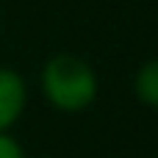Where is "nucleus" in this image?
I'll use <instances>...</instances> for the list:
<instances>
[{
    "mask_svg": "<svg viewBox=\"0 0 158 158\" xmlns=\"http://www.w3.org/2000/svg\"><path fill=\"white\" fill-rule=\"evenodd\" d=\"M42 100L56 114H86L100 97V78L94 67L78 53H53L39 67L36 78Z\"/></svg>",
    "mask_w": 158,
    "mask_h": 158,
    "instance_id": "obj_1",
    "label": "nucleus"
},
{
    "mask_svg": "<svg viewBox=\"0 0 158 158\" xmlns=\"http://www.w3.org/2000/svg\"><path fill=\"white\" fill-rule=\"evenodd\" d=\"M28 81L19 69L0 64V133H11V128L28 111Z\"/></svg>",
    "mask_w": 158,
    "mask_h": 158,
    "instance_id": "obj_2",
    "label": "nucleus"
},
{
    "mask_svg": "<svg viewBox=\"0 0 158 158\" xmlns=\"http://www.w3.org/2000/svg\"><path fill=\"white\" fill-rule=\"evenodd\" d=\"M131 92L133 97L150 108V111H158V56L142 61L131 78Z\"/></svg>",
    "mask_w": 158,
    "mask_h": 158,
    "instance_id": "obj_3",
    "label": "nucleus"
},
{
    "mask_svg": "<svg viewBox=\"0 0 158 158\" xmlns=\"http://www.w3.org/2000/svg\"><path fill=\"white\" fill-rule=\"evenodd\" d=\"M0 158H28L22 142L11 133H0Z\"/></svg>",
    "mask_w": 158,
    "mask_h": 158,
    "instance_id": "obj_4",
    "label": "nucleus"
}]
</instances>
